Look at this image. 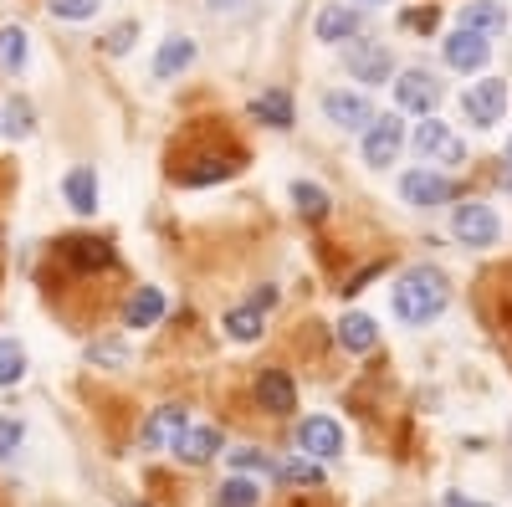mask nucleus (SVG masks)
Masks as SVG:
<instances>
[{
    "label": "nucleus",
    "instance_id": "f257e3e1",
    "mask_svg": "<svg viewBox=\"0 0 512 507\" xmlns=\"http://www.w3.org/2000/svg\"><path fill=\"white\" fill-rule=\"evenodd\" d=\"M451 303V287H446V272L436 267H410L400 282H395V318L420 328V323H436Z\"/></svg>",
    "mask_w": 512,
    "mask_h": 507
},
{
    "label": "nucleus",
    "instance_id": "f03ea898",
    "mask_svg": "<svg viewBox=\"0 0 512 507\" xmlns=\"http://www.w3.org/2000/svg\"><path fill=\"white\" fill-rule=\"evenodd\" d=\"M410 149H415V159H420V164H461V159H466L461 134L451 129V123H441L436 113H425V118L415 123Z\"/></svg>",
    "mask_w": 512,
    "mask_h": 507
},
{
    "label": "nucleus",
    "instance_id": "7ed1b4c3",
    "mask_svg": "<svg viewBox=\"0 0 512 507\" xmlns=\"http://www.w3.org/2000/svg\"><path fill=\"white\" fill-rule=\"evenodd\" d=\"M451 236H456L461 246L482 251V246H492V241L502 236V221H497V210H492V205H482V200H461V205L451 210Z\"/></svg>",
    "mask_w": 512,
    "mask_h": 507
},
{
    "label": "nucleus",
    "instance_id": "20e7f679",
    "mask_svg": "<svg viewBox=\"0 0 512 507\" xmlns=\"http://www.w3.org/2000/svg\"><path fill=\"white\" fill-rule=\"evenodd\" d=\"M344 67H349L354 82H369V88H374V82H390V77H395V52L379 47V41H369V36L359 31L349 47H344Z\"/></svg>",
    "mask_w": 512,
    "mask_h": 507
},
{
    "label": "nucleus",
    "instance_id": "39448f33",
    "mask_svg": "<svg viewBox=\"0 0 512 507\" xmlns=\"http://www.w3.org/2000/svg\"><path fill=\"white\" fill-rule=\"evenodd\" d=\"M461 113H466V123H477V129H497L502 113H507V82L502 77L472 82V88L461 93Z\"/></svg>",
    "mask_w": 512,
    "mask_h": 507
},
{
    "label": "nucleus",
    "instance_id": "423d86ee",
    "mask_svg": "<svg viewBox=\"0 0 512 507\" xmlns=\"http://www.w3.org/2000/svg\"><path fill=\"white\" fill-rule=\"evenodd\" d=\"M364 164H374V169H384V164H395V154L405 149V123H400V113H379L369 129H364Z\"/></svg>",
    "mask_w": 512,
    "mask_h": 507
},
{
    "label": "nucleus",
    "instance_id": "0eeeda50",
    "mask_svg": "<svg viewBox=\"0 0 512 507\" xmlns=\"http://www.w3.org/2000/svg\"><path fill=\"white\" fill-rule=\"evenodd\" d=\"M441 77L436 72H425V67H410V72H400V82H395V103L405 108V113H436V103H441Z\"/></svg>",
    "mask_w": 512,
    "mask_h": 507
},
{
    "label": "nucleus",
    "instance_id": "6e6552de",
    "mask_svg": "<svg viewBox=\"0 0 512 507\" xmlns=\"http://www.w3.org/2000/svg\"><path fill=\"white\" fill-rule=\"evenodd\" d=\"M323 118L333 123V129H344V134H364L369 123H374V108H369L364 93L333 88V93H323Z\"/></svg>",
    "mask_w": 512,
    "mask_h": 507
},
{
    "label": "nucleus",
    "instance_id": "1a4fd4ad",
    "mask_svg": "<svg viewBox=\"0 0 512 507\" xmlns=\"http://www.w3.org/2000/svg\"><path fill=\"white\" fill-rule=\"evenodd\" d=\"M441 57H446L451 72H482V67L492 62V41L477 36V31H461V26H456V31L441 41Z\"/></svg>",
    "mask_w": 512,
    "mask_h": 507
},
{
    "label": "nucleus",
    "instance_id": "9d476101",
    "mask_svg": "<svg viewBox=\"0 0 512 507\" xmlns=\"http://www.w3.org/2000/svg\"><path fill=\"white\" fill-rule=\"evenodd\" d=\"M400 200L415 205V210H436L451 200V180L441 175V169H410V175L400 180Z\"/></svg>",
    "mask_w": 512,
    "mask_h": 507
},
{
    "label": "nucleus",
    "instance_id": "9b49d317",
    "mask_svg": "<svg viewBox=\"0 0 512 507\" xmlns=\"http://www.w3.org/2000/svg\"><path fill=\"white\" fill-rule=\"evenodd\" d=\"M297 446L318 461H333L344 451V431H338V420H328V415H308L303 426H297Z\"/></svg>",
    "mask_w": 512,
    "mask_h": 507
},
{
    "label": "nucleus",
    "instance_id": "f8f14e48",
    "mask_svg": "<svg viewBox=\"0 0 512 507\" xmlns=\"http://www.w3.org/2000/svg\"><path fill=\"white\" fill-rule=\"evenodd\" d=\"M256 405L272 410V415H292L297 410V385L287 369H262L256 374Z\"/></svg>",
    "mask_w": 512,
    "mask_h": 507
},
{
    "label": "nucleus",
    "instance_id": "ddd939ff",
    "mask_svg": "<svg viewBox=\"0 0 512 507\" xmlns=\"http://www.w3.org/2000/svg\"><path fill=\"white\" fill-rule=\"evenodd\" d=\"M313 31H318V41L338 47V41H354V36L364 31V16H359L354 6H344V0H333V6H323V11H318Z\"/></svg>",
    "mask_w": 512,
    "mask_h": 507
},
{
    "label": "nucleus",
    "instance_id": "4468645a",
    "mask_svg": "<svg viewBox=\"0 0 512 507\" xmlns=\"http://www.w3.org/2000/svg\"><path fill=\"white\" fill-rule=\"evenodd\" d=\"M456 26L461 31H477V36H502L507 31V6L502 0H466V6L456 11Z\"/></svg>",
    "mask_w": 512,
    "mask_h": 507
},
{
    "label": "nucleus",
    "instance_id": "2eb2a0df",
    "mask_svg": "<svg viewBox=\"0 0 512 507\" xmlns=\"http://www.w3.org/2000/svg\"><path fill=\"white\" fill-rule=\"evenodd\" d=\"M185 431H190V415H185L180 405H164V410H154V415H149V426H144V446H149V451H169Z\"/></svg>",
    "mask_w": 512,
    "mask_h": 507
},
{
    "label": "nucleus",
    "instance_id": "dca6fc26",
    "mask_svg": "<svg viewBox=\"0 0 512 507\" xmlns=\"http://www.w3.org/2000/svg\"><path fill=\"white\" fill-rule=\"evenodd\" d=\"M195 67V41L190 36H169L164 47L154 52V77L159 82H175L180 72H190Z\"/></svg>",
    "mask_w": 512,
    "mask_h": 507
},
{
    "label": "nucleus",
    "instance_id": "f3484780",
    "mask_svg": "<svg viewBox=\"0 0 512 507\" xmlns=\"http://www.w3.org/2000/svg\"><path fill=\"white\" fill-rule=\"evenodd\" d=\"M338 344H344L349 354H369L379 344V323L369 313H344L338 318Z\"/></svg>",
    "mask_w": 512,
    "mask_h": 507
},
{
    "label": "nucleus",
    "instance_id": "a211bd4d",
    "mask_svg": "<svg viewBox=\"0 0 512 507\" xmlns=\"http://www.w3.org/2000/svg\"><path fill=\"white\" fill-rule=\"evenodd\" d=\"M62 195H67V205L77 210V216H93V210H98V175L88 164H77L72 175L62 180Z\"/></svg>",
    "mask_w": 512,
    "mask_h": 507
},
{
    "label": "nucleus",
    "instance_id": "6ab92c4d",
    "mask_svg": "<svg viewBox=\"0 0 512 507\" xmlns=\"http://www.w3.org/2000/svg\"><path fill=\"white\" fill-rule=\"evenodd\" d=\"M175 451H180L185 467H205V461L221 451V431H216V426H195V431H185V436L175 441Z\"/></svg>",
    "mask_w": 512,
    "mask_h": 507
},
{
    "label": "nucleus",
    "instance_id": "aec40b11",
    "mask_svg": "<svg viewBox=\"0 0 512 507\" xmlns=\"http://www.w3.org/2000/svg\"><path fill=\"white\" fill-rule=\"evenodd\" d=\"M159 318H164V292L159 287H139L134 298H128V308H123L128 328H154Z\"/></svg>",
    "mask_w": 512,
    "mask_h": 507
},
{
    "label": "nucleus",
    "instance_id": "412c9836",
    "mask_svg": "<svg viewBox=\"0 0 512 507\" xmlns=\"http://www.w3.org/2000/svg\"><path fill=\"white\" fill-rule=\"evenodd\" d=\"M251 118L256 123H267V129H292V103H287V93H256L251 98Z\"/></svg>",
    "mask_w": 512,
    "mask_h": 507
},
{
    "label": "nucleus",
    "instance_id": "4be33fe9",
    "mask_svg": "<svg viewBox=\"0 0 512 507\" xmlns=\"http://www.w3.org/2000/svg\"><path fill=\"white\" fill-rule=\"evenodd\" d=\"M292 205H297V216H303V221H323L333 200H328V190L313 185V180H292Z\"/></svg>",
    "mask_w": 512,
    "mask_h": 507
},
{
    "label": "nucleus",
    "instance_id": "5701e85b",
    "mask_svg": "<svg viewBox=\"0 0 512 507\" xmlns=\"http://www.w3.org/2000/svg\"><path fill=\"white\" fill-rule=\"evenodd\" d=\"M31 57V41L21 26H0V72H21Z\"/></svg>",
    "mask_w": 512,
    "mask_h": 507
},
{
    "label": "nucleus",
    "instance_id": "b1692460",
    "mask_svg": "<svg viewBox=\"0 0 512 507\" xmlns=\"http://www.w3.org/2000/svg\"><path fill=\"white\" fill-rule=\"evenodd\" d=\"M0 129H6L11 139H31V134H36V108L16 93V98L6 103V113H0Z\"/></svg>",
    "mask_w": 512,
    "mask_h": 507
},
{
    "label": "nucleus",
    "instance_id": "393cba45",
    "mask_svg": "<svg viewBox=\"0 0 512 507\" xmlns=\"http://www.w3.org/2000/svg\"><path fill=\"white\" fill-rule=\"evenodd\" d=\"M226 333L236 338V344H256V338H262V308H256V303L231 308L226 313Z\"/></svg>",
    "mask_w": 512,
    "mask_h": 507
},
{
    "label": "nucleus",
    "instance_id": "a878e982",
    "mask_svg": "<svg viewBox=\"0 0 512 507\" xmlns=\"http://www.w3.org/2000/svg\"><path fill=\"white\" fill-rule=\"evenodd\" d=\"M26 379V349L16 338H0V385H21Z\"/></svg>",
    "mask_w": 512,
    "mask_h": 507
},
{
    "label": "nucleus",
    "instance_id": "bb28decb",
    "mask_svg": "<svg viewBox=\"0 0 512 507\" xmlns=\"http://www.w3.org/2000/svg\"><path fill=\"white\" fill-rule=\"evenodd\" d=\"M256 482H246V477H231V482H221V492H216V507H256Z\"/></svg>",
    "mask_w": 512,
    "mask_h": 507
},
{
    "label": "nucleus",
    "instance_id": "cd10ccee",
    "mask_svg": "<svg viewBox=\"0 0 512 507\" xmlns=\"http://www.w3.org/2000/svg\"><path fill=\"white\" fill-rule=\"evenodd\" d=\"M98 6H103V0H47V11L57 21H93Z\"/></svg>",
    "mask_w": 512,
    "mask_h": 507
},
{
    "label": "nucleus",
    "instance_id": "c85d7f7f",
    "mask_svg": "<svg viewBox=\"0 0 512 507\" xmlns=\"http://www.w3.org/2000/svg\"><path fill=\"white\" fill-rule=\"evenodd\" d=\"M277 477H282V482H303V487H323V472L313 467V461H297V456H292V461H282Z\"/></svg>",
    "mask_w": 512,
    "mask_h": 507
},
{
    "label": "nucleus",
    "instance_id": "c756f323",
    "mask_svg": "<svg viewBox=\"0 0 512 507\" xmlns=\"http://www.w3.org/2000/svg\"><path fill=\"white\" fill-rule=\"evenodd\" d=\"M21 441H26V426L16 415H0V461H11L21 451Z\"/></svg>",
    "mask_w": 512,
    "mask_h": 507
},
{
    "label": "nucleus",
    "instance_id": "7c9ffc66",
    "mask_svg": "<svg viewBox=\"0 0 512 507\" xmlns=\"http://www.w3.org/2000/svg\"><path fill=\"white\" fill-rule=\"evenodd\" d=\"M134 41H139V21H123V26H113V31L103 36V52H108V57H123Z\"/></svg>",
    "mask_w": 512,
    "mask_h": 507
},
{
    "label": "nucleus",
    "instance_id": "2f4dec72",
    "mask_svg": "<svg viewBox=\"0 0 512 507\" xmlns=\"http://www.w3.org/2000/svg\"><path fill=\"white\" fill-rule=\"evenodd\" d=\"M231 467L236 472H267V456L262 451H231Z\"/></svg>",
    "mask_w": 512,
    "mask_h": 507
},
{
    "label": "nucleus",
    "instance_id": "473e14b6",
    "mask_svg": "<svg viewBox=\"0 0 512 507\" xmlns=\"http://www.w3.org/2000/svg\"><path fill=\"white\" fill-rule=\"evenodd\" d=\"M88 354H93L98 364H123V344H93Z\"/></svg>",
    "mask_w": 512,
    "mask_h": 507
},
{
    "label": "nucleus",
    "instance_id": "72a5a7b5",
    "mask_svg": "<svg viewBox=\"0 0 512 507\" xmlns=\"http://www.w3.org/2000/svg\"><path fill=\"white\" fill-rule=\"evenodd\" d=\"M205 11L210 16H236V11H246V0H205Z\"/></svg>",
    "mask_w": 512,
    "mask_h": 507
},
{
    "label": "nucleus",
    "instance_id": "f704fd0d",
    "mask_svg": "<svg viewBox=\"0 0 512 507\" xmlns=\"http://www.w3.org/2000/svg\"><path fill=\"white\" fill-rule=\"evenodd\" d=\"M441 507H482V502H466L461 492H446V502H441Z\"/></svg>",
    "mask_w": 512,
    "mask_h": 507
},
{
    "label": "nucleus",
    "instance_id": "c9c22d12",
    "mask_svg": "<svg viewBox=\"0 0 512 507\" xmlns=\"http://www.w3.org/2000/svg\"><path fill=\"white\" fill-rule=\"evenodd\" d=\"M359 6H390V0H359Z\"/></svg>",
    "mask_w": 512,
    "mask_h": 507
},
{
    "label": "nucleus",
    "instance_id": "e433bc0d",
    "mask_svg": "<svg viewBox=\"0 0 512 507\" xmlns=\"http://www.w3.org/2000/svg\"><path fill=\"white\" fill-rule=\"evenodd\" d=\"M507 164H512V139H507Z\"/></svg>",
    "mask_w": 512,
    "mask_h": 507
}]
</instances>
